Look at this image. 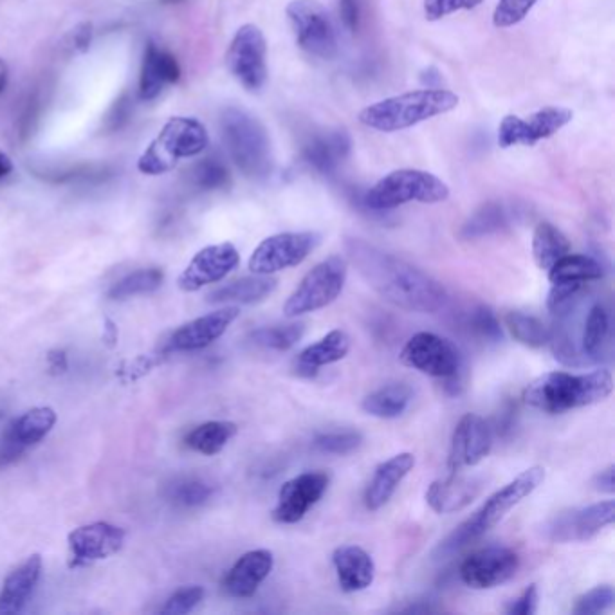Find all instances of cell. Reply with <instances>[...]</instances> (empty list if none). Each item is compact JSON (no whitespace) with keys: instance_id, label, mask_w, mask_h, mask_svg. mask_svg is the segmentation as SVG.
I'll list each match as a JSON object with an SVG mask.
<instances>
[{"instance_id":"d6a6232c","label":"cell","mask_w":615,"mask_h":615,"mask_svg":"<svg viewBox=\"0 0 615 615\" xmlns=\"http://www.w3.org/2000/svg\"><path fill=\"white\" fill-rule=\"evenodd\" d=\"M237 432V424L231 421H210L193 428L192 432L184 437V444L190 450L212 457L221 453Z\"/></svg>"},{"instance_id":"91938a15","label":"cell","mask_w":615,"mask_h":615,"mask_svg":"<svg viewBox=\"0 0 615 615\" xmlns=\"http://www.w3.org/2000/svg\"><path fill=\"white\" fill-rule=\"evenodd\" d=\"M8 80H10V67L6 64V60L0 58V94L6 89Z\"/></svg>"},{"instance_id":"7bdbcfd3","label":"cell","mask_w":615,"mask_h":615,"mask_svg":"<svg viewBox=\"0 0 615 615\" xmlns=\"http://www.w3.org/2000/svg\"><path fill=\"white\" fill-rule=\"evenodd\" d=\"M536 4L538 0H498L493 13L495 28H513L520 24Z\"/></svg>"},{"instance_id":"ab89813d","label":"cell","mask_w":615,"mask_h":615,"mask_svg":"<svg viewBox=\"0 0 615 615\" xmlns=\"http://www.w3.org/2000/svg\"><path fill=\"white\" fill-rule=\"evenodd\" d=\"M507 222H509V213H507L504 206H502V204H496V202H491V204L482 206V208L464 224L462 235H464L466 239L484 237V235H489V233L502 230Z\"/></svg>"},{"instance_id":"30bf717a","label":"cell","mask_w":615,"mask_h":615,"mask_svg":"<svg viewBox=\"0 0 615 615\" xmlns=\"http://www.w3.org/2000/svg\"><path fill=\"white\" fill-rule=\"evenodd\" d=\"M543 480H545V469L542 466H533L522 471L502 489H498L487 498L475 515L464 522L469 536L477 540L482 534L491 531L515 509L516 505L522 504L527 496L533 495L534 491L542 486Z\"/></svg>"},{"instance_id":"4fadbf2b","label":"cell","mask_w":615,"mask_h":615,"mask_svg":"<svg viewBox=\"0 0 615 615\" xmlns=\"http://www.w3.org/2000/svg\"><path fill=\"white\" fill-rule=\"evenodd\" d=\"M574 118L570 109L545 107L534 112L529 118L505 116L498 127V145L502 148L534 147L538 141L551 138L558 130L569 125Z\"/></svg>"},{"instance_id":"74e56055","label":"cell","mask_w":615,"mask_h":615,"mask_svg":"<svg viewBox=\"0 0 615 615\" xmlns=\"http://www.w3.org/2000/svg\"><path fill=\"white\" fill-rule=\"evenodd\" d=\"M165 280V273L159 267L139 269L130 275L123 276L120 282L112 285L109 289L111 300H129L139 294H150L157 291Z\"/></svg>"},{"instance_id":"d4e9b609","label":"cell","mask_w":615,"mask_h":615,"mask_svg":"<svg viewBox=\"0 0 615 615\" xmlns=\"http://www.w3.org/2000/svg\"><path fill=\"white\" fill-rule=\"evenodd\" d=\"M338 583L343 592L354 594L370 587L376 579V563L359 545H343L332 554Z\"/></svg>"},{"instance_id":"603a6c76","label":"cell","mask_w":615,"mask_h":615,"mask_svg":"<svg viewBox=\"0 0 615 615\" xmlns=\"http://www.w3.org/2000/svg\"><path fill=\"white\" fill-rule=\"evenodd\" d=\"M273 567H275L273 552L267 549L246 552L226 574L224 590L231 597L239 599L255 596L260 585L273 572Z\"/></svg>"},{"instance_id":"484cf974","label":"cell","mask_w":615,"mask_h":615,"mask_svg":"<svg viewBox=\"0 0 615 615\" xmlns=\"http://www.w3.org/2000/svg\"><path fill=\"white\" fill-rule=\"evenodd\" d=\"M415 455L410 451L397 453L392 459L385 460L377 466L374 477L365 491V505L370 511H377L394 496L397 487L414 469Z\"/></svg>"},{"instance_id":"5b68a950","label":"cell","mask_w":615,"mask_h":615,"mask_svg":"<svg viewBox=\"0 0 615 615\" xmlns=\"http://www.w3.org/2000/svg\"><path fill=\"white\" fill-rule=\"evenodd\" d=\"M210 145L208 130L201 121L174 116L166 121L156 138L139 156L138 170L143 175H163L174 170L181 159L199 156Z\"/></svg>"},{"instance_id":"9a60e30c","label":"cell","mask_w":615,"mask_h":615,"mask_svg":"<svg viewBox=\"0 0 615 615\" xmlns=\"http://www.w3.org/2000/svg\"><path fill=\"white\" fill-rule=\"evenodd\" d=\"M55 424L56 412L51 406H37L17 417L0 435V469L8 468L44 441Z\"/></svg>"},{"instance_id":"b9f144b4","label":"cell","mask_w":615,"mask_h":615,"mask_svg":"<svg viewBox=\"0 0 615 615\" xmlns=\"http://www.w3.org/2000/svg\"><path fill=\"white\" fill-rule=\"evenodd\" d=\"M363 442V435L359 432H331L320 433L314 439V448L329 455H349L358 450Z\"/></svg>"},{"instance_id":"816d5d0a","label":"cell","mask_w":615,"mask_h":615,"mask_svg":"<svg viewBox=\"0 0 615 615\" xmlns=\"http://www.w3.org/2000/svg\"><path fill=\"white\" fill-rule=\"evenodd\" d=\"M615 468L614 466H608V468L599 471L594 480H592V486L599 493H608V495H614L615 480H614Z\"/></svg>"},{"instance_id":"f5cc1de1","label":"cell","mask_w":615,"mask_h":615,"mask_svg":"<svg viewBox=\"0 0 615 615\" xmlns=\"http://www.w3.org/2000/svg\"><path fill=\"white\" fill-rule=\"evenodd\" d=\"M92 44V24L91 22H83L80 24L76 31H74V47H76V51H80V53H85V51H89V47Z\"/></svg>"},{"instance_id":"2e32d148","label":"cell","mask_w":615,"mask_h":615,"mask_svg":"<svg viewBox=\"0 0 615 615\" xmlns=\"http://www.w3.org/2000/svg\"><path fill=\"white\" fill-rule=\"evenodd\" d=\"M329 482L331 478L323 471H307L287 480L278 491L273 520L284 525L298 524L322 500Z\"/></svg>"},{"instance_id":"c3c4849f","label":"cell","mask_w":615,"mask_h":615,"mask_svg":"<svg viewBox=\"0 0 615 615\" xmlns=\"http://www.w3.org/2000/svg\"><path fill=\"white\" fill-rule=\"evenodd\" d=\"M484 0H424L426 19L441 20L457 11L475 10Z\"/></svg>"},{"instance_id":"4316f807","label":"cell","mask_w":615,"mask_h":615,"mask_svg":"<svg viewBox=\"0 0 615 615\" xmlns=\"http://www.w3.org/2000/svg\"><path fill=\"white\" fill-rule=\"evenodd\" d=\"M42 567L40 554H33L11 572L0 588V615L19 614L24 610L42 576Z\"/></svg>"},{"instance_id":"ba28073f","label":"cell","mask_w":615,"mask_h":615,"mask_svg":"<svg viewBox=\"0 0 615 615\" xmlns=\"http://www.w3.org/2000/svg\"><path fill=\"white\" fill-rule=\"evenodd\" d=\"M347 271L349 267L345 258L338 255L325 258L303 276L302 282L287 298L284 303L285 316L298 318L303 314L316 313L336 302L347 282Z\"/></svg>"},{"instance_id":"e0dca14e","label":"cell","mask_w":615,"mask_h":615,"mask_svg":"<svg viewBox=\"0 0 615 615\" xmlns=\"http://www.w3.org/2000/svg\"><path fill=\"white\" fill-rule=\"evenodd\" d=\"M239 264V251L231 242L206 246L177 278V285L184 293H197L206 285L224 280Z\"/></svg>"},{"instance_id":"681fc988","label":"cell","mask_w":615,"mask_h":615,"mask_svg":"<svg viewBox=\"0 0 615 615\" xmlns=\"http://www.w3.org/2000/svg\"><path fill=\"white\" fill-rule=\"evenodd\" d=\"M538 603H540V592L536 585H531L525 588L515 601H511L505 612L509 615H534L538 612Z\"/></svg>"},{"instance_id":"60d3db41","label":"cell","mask_w":615,"mask_h":615,"mask_svg":"<svg viewBox=\"0 0 615 615\" xmlns=\"http://www.w3.org/2000/svg\"><path fill=\"white\" fill-rule=\"evenodd\" d=\"M193 183L204 192L222 190L231 183L230 170L219 157L210 156L201 159L192 170Z\"/></svg>"},{"instance_id":"f546056e","label":"cell","mask_w":615,"mask_h":615,"mask_svg":"<svg viewBox=\"0 0 615 615\" xmlns=\"http://www.w3.org/2000/svg\"><path fill=\"white\" fill-rule=\"evenodd\" d=\"M278 280L271 275L244 276L239 280H233L230 284L221 285L215 291L208 294L210 303H251L266 300L269 294L275 293Z\"/></svg>"},{"instance_id":"94428289","label":"cell","mask_w":615,"mask_h":615,"mask_svg":"<svg viewBox=\"0 0 615 615\" xmlns=\"http://www.w3.org/2000/svg\"><path fill=\"white\" fill-rule=\"evenodd\" d=\"M163 4H181L184 0H161Z\"/></svg>"},{"instance_id":"277c9868","label":"cell","mask_w":615,"mask_h":615,"mask_svg":"<svg viewBox=\"0 0 615 615\" xmlns=\"http://www.w3.org/2000/svg\"><path fill=\"white\" fill-rule=\"evenodd\" d=\"M221 134L233 163L249 179H264L273 170L271 141L260 121L239 107L221 114Z\"/></svg>"},{"instance_id":"7dc6e473","label":"cell","mask_w":615,"mask_h":615,"mask_svg":"<svg viewBox=\"0 0 615 615\" xmlns=\"http://www.w3.org/2000/svg\"><path fill=\"white\" fill-rule=\"evenodd\" d=\"M585 284H574V282H561L552 284L547 298V307L552 314H560L576 305L579 293Z\"/></svg>"},{"instance_id":"11a10c76","label":"cell","mask_w":615,"mask_h":615,"mask_svg":"<svg viewBox=\"0 0 615 615\" xmlns=\"http://www.w3.org/2000/svg\"><path fill=\"white\" fill-rule=\"evenodd\" d=\"M47 363H49L51 372H55V374H62V372L67 370V356H65V352H62V350H53V352H49Z\"/></svg>"},{"instance_id":"f35d334b","label":"cell","mask_w":615,"mask_h":615,"mask_svg":"<svg viewBox=\"0 0 615 615\" xmlns=\"http://www.w3.org/2000/svg\"><path fill=\"white\" fill-rule=\"evenodd\" d=\"M303 334H305V323L294 322L287 323V325H275V327H262V329L251 332L249 340L262 349L285 352V350L293 349L294 345L302 340Z\"/></svg>"},{"instance_id":"f6af8a7d","label":"cell","mask_w":615,"mask_h":615,"mask_svg":"<svg viewBox=\"0 0 615 615\" xmlns=\"http://www.w3.org/2000/svg\"><path fill=\"white\" fill-rule=\"evenodd\" d=\"M468 327L469 331L473 332L478 340L493 341V343L502 340L500 322H498L495 313L486 305H480V307L471 311Z\"/></svg>"},{"instance_id":"6f0895ef","label":"cell","mask_w":615,"mask_h":615,"mask_svg":"<svg viewBox=\"0 0 615 615\" xmlns=\"http://www.w3.org/2000/svg\"><path fill=\"white\" fill-rule=\"evenodd\" d=\"M105 325H107V327H105V332H103V340H105V343H107L109 347H114V345L118 343V327H116L111 320H107Z\"/></svg>"},{"instance_id":"8992f818","label":"cell","mask_w":615,"mask_h":615,"mask_svg":"<svg viewBox=\"0 0 615 615\" xmlns=\"http://www.w3.org/2000/svg\"><path fill=\"white\" fill-rule=\"evenodd\" d=\"M448 197H450V188L437 175L415 168H403L379 179L365 193L363 202L374 212H385L399 208L406 202L437 204L446 201Z\"/></svg>"},{"instance_id":"9c48e42d","label":"cell","mask_w":615,"mask_h":615,"mask_svg":"<svg viewBox=\"0 0 615 615\" xmlns=\"http://www.w3.org/2000/svg\"><path fill=\"white\" fill-rule=\"evenodd\" d=\"M285 15L293 28L298 46L322 60L338 55V35L331 15L318 0H293L287 4Z\"/></svg>"},{"instance_id":"680465c9","label":"cell","mask_w":615,"mask_h":615,"mask_svg":"<svg viewBox=\"0 0 615 615\" xmlns=\"http://www.w3.org/2000/svg\"><path fill=\"white\" fill-rule=\"evenodd\" d=\"M13 168H15V166H13L11 157L8 156L6 152H2V150H0V181H2V179H6V177L13 172Z\"/></svg>"},{"instance_id":"ee69618b","label":"cell","mask_w":615,"mask_h":615,"mask_svg":"<svg viewBox=\"0 0 615 615\" xmlns=\"http://www.w3.org/2000/svg\"><path fill=\"white\" fill-rule=\"evenodd\" d=\"M615 603L614 588L610 585L592 588L579 597L572 612L576 615H597L610 610Z\"/></svg>"},{"instance_id":"4dcf8cb0","label":"cell","mask_w":615,"mask_h":615,"mask_svg":"<svg viewBox=\"0 0 615 615\" xmlns=\"http://www.w3.org/2000/svg\"><path fill=\"white\" fill-rule=\"evenodd\" d=\"M612 322L610 313L603 303H596L588 309L583 329L579 332V347L588 363H596L605 358L606 349L610 345Z\"/></svg>"},{"instance_id":"8d00e7d4","label":"cell","mask_w":615,"mask_h":615,"mask_svg":"<svg viewBox=\"0 0 615 615\" xmlns=\"http://www.w3.org/2000/svg\"><path fill=\"white\" fill-rule=\"evenodd\" d=\"M504 325L507 332L515 338V341H518L524 347L542 349L549 343L551 327H547L536 316L520 313V311H511V313L505 314Z\"/></svg>"},{"instance_id":"cb8c5ba5","label":"cell","mask_w":615,"mask_h":615,"mask_svg":"<svg viewBox=\"0 0 615 615\" xmlns=\"http://www.w3.org/2000/svg\"><path fill=\"white\" fill-rule=\"evenodd\" d=\"M484 482L478 478L459 477L450 473L444 480H435L426 489V504L432 507L437 515H453L468 507L480 493Z\"/></svg>"},{"instance_id":"f907efd6","label":"cell","mask_w":615,"mask_h":615,"mask_svg":"<svg viewBox=\"0 0 615 615\" xmlns=\"http://www.w3.org/2000/svg\"><path fill=\"white\" fill-rule=\"evenodd\" d=\"M338 11L343 26L350 33H356L361 22V2L359 0H338Z\"/></svg>"},{"instance_id":"83f0119b","label":"cell","mask_w":615,"mask_h":615,"mask_svg":"<svg viewBox=\"0 0 615 615\" xmlns=\"http://www.w3.org/2000/svg\"><path fill=\"white\" fill-rule=\"evenodd\" d=\"M350 352V338L345 331H331L322 340L305 347L296 358V372L300 376L313 377L318 370L347 358Z\"/></svg>"},{"instance_id":"44dd1931","label":"cell","mask_w":615,"mask_h":615,"mask_svg":"<svg viewBox=\"0 0 615 615\" xmlns=\"http://www.w3.org/2000/svg\"><path fill=\"white\" fill-rule=\"evenodd\" d=\"M240 309L237 305H226L219 311L204 314L192 322L184 323L170 336L166 343V352H193L206 349L213 341L222 338V334L230 329L231 323L239 318Z\"/></svg>"},{"instance_id":"7a4b0ae2","label":"cell","mask_w":615,"mask_h":615,"mask_svg":"<svg viewBox=\"0 0 615 615\" xmlns=\"http://www.w3.org/2000/svg\"><path fill=\"white\" fill-rule=\"evenodd\" d=\"M614 392V377L606 368L585 374L549 372L525 388V403L545 414H565L601 403Z\"/></svg>"},{"instance_id":"52a82bcc","label":"cell","mask_w":615,"mask_h":615,"mask_svg":"<svg viewBox=\"0 0 615 615\" xmlns=\"http://www.w3.org/2000/svg\"><path fill=\"white\" fill-rule=\"evenodd\" d=\"M401 361L421 374L442 379L451 395L460 394L464 388V359L459 349L439 334L417 332L401 350Z\"/></svg>"},{"instance_id":"d6986e66","label":"cell","mask_w":615,"mask_h":615,"mask_svg":"<svg viewBox=\"0 0 615 615\" xmlns=\"http://www.w3.org/2000/svg\"><path fill=\"white\" fill-rule=\"evenodd\" d=\"M493 448V430L484 417L466 414L455 426L451 437L448 469L459 473L464 468L477 466L486 459Z\"/></svg>"},{"instance_id":"1f68e13d","label":"cell","mask_w":615,"mask_h":615,"mask_svg":"<svg viewBox=\"0 0 615 615\" xmlns=\"http://www.w3.org/2000/svg\"><path fill=\"white\" fill-rule=\"evenodd\" d=\"M412 399L414 392L406 383H390L370 392L363 399L361 408L365 410V414L377 419H397L408 410Z\"/></svg>"},{"instance_id":"5bb4252c","label":"cell","mask_w":615,"mask_h":615,"mask_svg":"<svg viewBox=\"0 0 615 615\" xmlns=\"http://www.w3.org/2000/svg\"><path fill=\"white\" fill-rule=\"evenodd\" d=\"M520 569V558L507 547H486L460 563L459 576L466 587L473 590H489L500 587L515 578Z\"/></svg>"},{"instance_id":"f1b7e54d","label":"cell","mask_w":615,"mask_h":615,"mask_svg":"<svg viewBox=\"0 0 615 615\" xmlns=\"http://www.w3.org/2000/svg\"><path fill=\"white\" fill-rule=\"evenodd\" d=\"M350 138L343 130L327 132L311 139L303 148V157L314 170L322 174H332L349 156Z\"/></svg>"},{"instance_id":"d590c367","label":"cell","mask_w":615,"mask_h":615,"mask_svg":"<svg viewBox=\"0 0 615 615\" xmlns=\"http://www.w3.org/2000/svg\"><path fill=\"white\" fill-rule=\"evenodd\" d=\"M213 493H215V487L212 484H208L202 478L188 477V475L172 478L163 487L166 502H170L175 507H183V509L201 507L212 498Z\"/></svg>"},{"instance_id":"db71d44e","label":"cell","mask_w":615,"mask_h":615,"mask_svg":"<svg viewBox=\"0 0 615 615\" xmlns=\"http://www.w3.org/2000/svg\"><path fill=\"white\" fill-rule=\"evenodd\" d=\"M107 120H109V129H121V125H123L121 121L129 120V101H116V105H114V109H112L111 116H109Z\"/></svg>"},{"instance_id":"836d02e7","label":"cell","mask_w":615,"mask_h":615,"mask_svg":"<svg viewBox=\"0 0 615 615\" xmlns=\"http://www.w3.org/2000/svg\"><path fill=\"white\" fill-rule=\"evenodd\" d=\"M547 273H549L551 284H561V282L587 284V282L601 280L605 276V269L597 262L596 258L567 253Z\"/></svg>"},{"instance_id":"ac0fdd59","label":"cell","mask_w":615,"mask_h":615,"mask_svg":"<svg viewBox=\"0 0 615 615\" xmlns=\"http://www.w3.org/2000/svg\"><path fill=\"white\" fill-rule=\"evenodd\" d=\"M614 518L615 502L605 500L583 509L561 513L549 524L547 533L552 542L556 543L588 542L605 527L614 524Z\"/></svg>"},{"instance_id":"9f6ffc18","label":"cell","mask_w":615,"mask_h":615,"mask_svg":"<svg viewBox=\"0 0 615 615\" xmlns=\"http://www.w3.org/2000/svg\"><path fill=\"white\" fill-rule=\"evenodd\" d=\"M442 76L435 67H428L426 71H423L421 74V82L424 85H428V89H441L439 85H441Z\"/></svg>"},{"instance_id":"e575fe53","label":"cell","mask_w":615,"mask_h":615,"mask_svg":"<svg viewBox=\"0 0 615 615\" xmlns=\"http://www.w3.org/2000/svg\"><path fill=\"white\" fill-rule=\"evenodd\" d=\"M570 253V242L563 231L551 222H540L533 235V257L536 266L549 271L561 257Z\"/></svg>"},{"instance_id":"8fae6325","label":"cell","mask_w":615,"mask_h":615,"mask_svg":"<svg viewBox=\"0 0 615 615\" xmlns=\"http://www.w3.org/2000/svg\"><path fill=\"white\" fill-rule=\"evenodd\" d=\"M320 244V235L314 231H285L276 233L258 244L249 258V271L253 275H275L289 267L302 264Z\"/></svg>"},{"instance_id":"3957f363","label":"cell","mask_w":615,"mask_h":615,"mask_svg":"<svg viewBox=\"0 0 615 615\" xmlns=\"http://www.w3.org/2000/svg\"><path fill=\"white\" fill-rule=\"evenodd\" d=\"M459 96L446 89H421L376 101L359 112L358 120L368 129L399 132L457 109Z\"/></svg>"},{"instance_id":"7c38bea8","label":"cell","mask_w":615,"mask_h":615,"mask_svg":"<svg viewBox=\"0 0 615 615\" xmlns=\"http://www.w3.org/2000/svg\"><path fill=\"white\" fill-rule=\"evenodd\" d=\"M226 64L246 91H260L267 82V44L262 29L255 24L242 26L231 40Z\"/></svg>"},{"instance_id":"6da1fadb","label":"cell","mask_w":615,"mask_h":615,"mask_svg":"<svg viewBox=\"0 0 615 615\" xmlns=\"http://www.w3.org/2000/svg\"><path fill=\"white\" fill-rule=\"evenodd\" d=\"M350 262L385 302L408 313L432 314L444 307L448 293L433 276L363 240L347 244Z\"/></svg>"},{"instance_id":"bcb514c9","label":"cell","mask_w":615,"mask_h":615,"mask_svg":"<svg viewBox=\"0 0 615 615\" xmlns=\"http://www.w3.org/2000/svg\"><path fill=\"white\" fill-rule=\"evenodd\" d=\"M202 599H204V588L199 587V585L179 588L177 592H174L172 596L166 599L165 606L161 608V614H190L197 606L201 605Z\"/></svg>"},{"instance_id":"ffe728a7","label":"cell","mask_w":615,"mask_h":615,"mask_svg":"<svg viewBox=\"0 0 615 615\" xmlns=\"http://www.w3.org/2000/svg\"><path fill=\"white\" fill-rule=\"evenodd\" d=\"M67 542L73 558L71 565L80 567L105 560L120 551L125 543V531L109 522H94L76 527Z\"/></svg>"},{"instance_id":"7402d4cb","label":"cell","mask_w":615,"mask_h":615,"mask_svg":"<svg viewBox=\"0 0 615 615\" xmlns=\"http://www.w3.org/2000/svg\"><path fill=\"white\" fill-rule=\"evenodd\" d=\"M181 80V65L168 49L148 40L139 73V98L143 101L156 100L168 85Z\"/></svg>"}]
</instances>
